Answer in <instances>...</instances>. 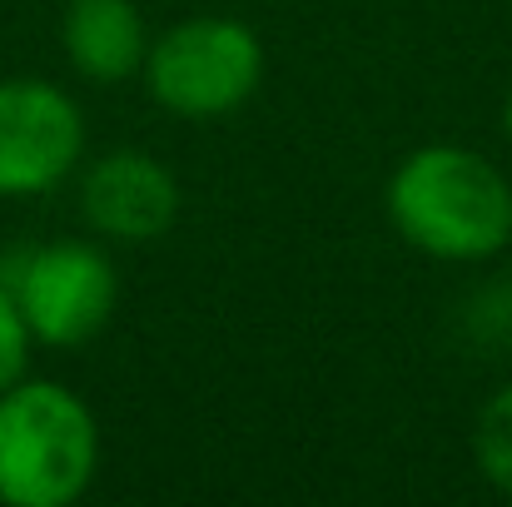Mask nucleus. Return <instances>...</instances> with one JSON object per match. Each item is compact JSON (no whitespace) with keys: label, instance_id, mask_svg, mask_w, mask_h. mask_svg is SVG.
I'll return each mask as SVG.
<instances>
[{"label":"nucleus","instance_id":"nucleus-1","mask_svg":"<svg viewBox=\"0 0 512 507\" xmlns=\"http://www.w3.org/2000/svg\"><path fill=\"white\" fill-rule=\"evenodd\" d=\"M383 209L403 244L443 264H483L512 244V179L463 145H423L398 160Z\"/></svg>","mask_w":512,"mask_h":507},{"label":"nucleus","instance_id":"nucleus-2","mask_svg":"<svg viewBox=\"0 0 512 507\" xmlns=\"http://www.w3.org/2000/svg\"><path fill=\"white\" fill-rule=\"evenodd\" d=\"M100 473V423L55 378H15L0 393V503L70 507Z\"/></svg>","mask_w":512,"mask_h":507},{"label":"nucleus","instance_id":"nucleus-3","mask_svg":"<svg viewBox=\"0 0 512 507\" xmlns=\"http://www.w3.org/2000/svg\"><path fill=\"white\" fill-rule=\"evenodd\" d=\"M140 80L165 115L209 125L254 100L264 80V40L234 15H189L150 40Z\"/></svg>","mask_w":512,"mask_h":507},{"label":"nucleus","instance_id":"nucleus-4","mask_svg":"<svg viewBox=\"0 0 512 507\" xmlns=\"http://www.w3.org/2000/svg\"><path fill=\"white\" fill-rule=\"evenodd\" d=\"M0 284L10 289L30 343L40 348H85L115 319L120 279L105 249L85 239H50L15 249L0 264Z\"/></svg>","mask_w":512,"mask_h":507},{"label":"nucleus","instance_id":"nucleus-5","mask_svg":"<svg viewBox=\"0 0 512 507\" xmlns=\"http://www.w3.org/2000/svg\"><path fill=\"white\" fill-rule=\"evenodd\" d=\"M85 160V115L50 80H0V199L60 189Z\"/></svg>","mask_w":512,"mask_h":507},{"label":"nucleus","instance_id":"nucleus-6","mask_svg":"<svg viewBox=\"0 0 512 507\" xmlns=\"http://www.w3.org/2000/svg\"><path fill=\"white\" fill-rule=\"evenodd\" d=\"M80 214L110 244H150L179 219V179L145 150H110L80 174Z\"/></svg>","mask_w":512,"mask_h":507},{"label":"nucleus","instance_id":"nucleus-7","mask_svg":"<svg viewBox=\"0 0 512 507\" xmlns=\"http://www.w3.org/2000/svg\"><path fill=\"white\" fill-rule=\"evenodd\" d=\"M60 50L85 80L125 85L145 65L150 25L135 0H70L60 15Z\"/></svg>","mask_w":512,"mask_h":507},{"label":"nucleus","instance_id":"nucleus-8","mask_svg":"<svg viewBox=\"0 0 512 507\" xmlns=\"http://www.w3.org/2000/svg\"><path fill=\"white\" fill-rule=\"evenodd\" d=\"M473 458H478V473L488 478V488L503 493L512 503V383L498 388V393L478 408Z\"/></svg>","mask_w":512,"mask_h":507},{"label":"nucleus","instance_id":"nucleus-9","mask_svg":"<svg viewBox=\"0 0 512 507\" xmlns=\"http://www.w3.org/2000/svg\"><path fill=\"white\" fill-rule=\"evenodd\" d=\"M30 348H35V343H30V329H25V319H20L10 289L0 284V393H5L15 378L30 373Z\"/></svg>","mask_w":512,"mask_h":507},{"label":"nucleus","instance_id":"nucleus-10","mask_svg":"<svg viewBox=\"0 0 512 507\" xmlns=\"http://www.w3.org/2000/svg\"><path fill=\"white\" fill-rule=\"evenodd\" d=\"M503 130L512 135V90H508V105H503Z\"/></svg>","mask_w":512,"mask_h":507}]
</instances>
